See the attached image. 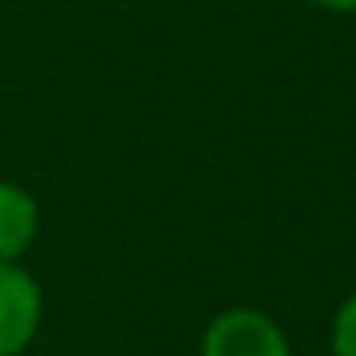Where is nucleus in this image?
Returning a JSON list of instances; mask_svg holds the SVG:
<instances>
[{"label":"nucleus","mask_w":356,"mask_h":356,"mask_svg":"<svg viewBox=\"0 0 356 356\" xmlns=\"http://www.w3.org/2000/svg\"><path fill=\"white\" fill-rule=\"evenodd\" d=\"M202 356H289V343L264 310L235 306L206 327Z\"/></svg>","instance_id":"1"},{"label":"nucleus","mask_w":356,"mask_h":356,"mask_svg":"<svg viewBox=\"0 0 356 356\" xmlns=\"http://www.w3.org/2000/svg\"><path fill=\"white\" fill-rule=\"evenodd\" d=\"M42 323V285L17 268V260H0V356H17L30 348Z\"/></svg>","instance_id":"2"},{"label":"nucleus","mask_w":356,"mask_h":356,"mask_svg":"<svg viewBox=\"0 0 356 356\" xmlns=\"http://www.w3.org/2000/svg\"><path fill=\"white\" fill-rule=\"evenodd\" d=\"M38 235V202L22 189L0 181V260H17Z\"/></svg>","instance_id":"3"},{"label":"nucleus","mask_w":356,"mask_h":356,"mask_svg":"<svg viewBox=\"0 0 356 356\" xmlns=\"http://www.w3.org/2000/svg\"><path fill=\"white\" fill-rule=\"evenodd\" d=\"M331 348H335V356H356V293H352V298L335 310Z\"/></svg>","instance_id":"4"},{"label":"nucleus","mask_w":356,"mask_h":356,"mask_svg":"<svg viewBox=\"0 0 356 356\" xmlns=\"http://www.w3.org/2000/svg\"><path fill=\"white\" fill-rule=\"evenodd\" d=\"M318 9H331V13H356V0H314Z\"/></svg>","instance_id":"5"}]
</instances>
